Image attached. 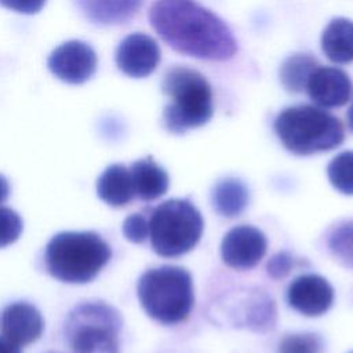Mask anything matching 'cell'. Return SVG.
Masks as SVG:
<instances>
[{
    "mask_svg": "<svg viewBox=\"0 0 353 353\" xmlns=\"http://www.w3.org/2000/svg\"><path fill=\"white\" fill-rule=\"evenodd\" d=\"M346 119H347V125H349V130L353 132V102L346 113Z\"/></svg>",
    "mask_w": 353,
    "mask_h": 353,
    "instance_id": "f1b7e54d",
    "label": "cell"
},
{
    "mask_svg": "<svg viewBox=\"0 0 353 353\" xmlns=\"http://www.w3.org/2000/svg\"><path fill=\"white\" fill-rule=\"evenodd\" d=\"M201 214L186 199H172L159 204L149 218V239L153 251L174 258L190 251L203 234Z\"/></svg>",
    "mask_w": 353,
    "mask_h": 353,
    "instance_id": "8992f818",
    "label": "cell"
},
{
    "mask_svg": "<svg viewBox=\"0 0 353 353\" xmlns=\"http://www.w3.org/2000/svg\"><path fill=\"white\" fill-rule=\"evenodd\" d=\"M160 48L154 39L145 33H132L121 40L116 50L119 69L130 77H146L159 65Z\"/></svg>",
    "mask_w": 353,
    "mask_h": 353,
    "instance_id": "8fae6325",
    "label": "cell"
},
{
    "mask_svg": "<svg viewBox=\"0 0 353 353\" xmlns=\"http://www.w3.org/2000/svg\"><path fill=\"white\" fill-rule=\"evenodd\" d=\"M321 336L313 332L291 334L279 343V353H323Z\"/></svg>",
    "mask_w": 353,
    "mask_h": 353,
    "instance_id": "7402d4cb",
    "label": "cell"
},
{
    "mask_svg": "<svg viewBox=\"0 0 353 353\" xmlns=\"http://www.w3.org/2000/svg\"><path fill=\"white\" fill-rule=\"evenodd\" d=\"M98 197L112 207L128 204L135 193L130 170L123 164L109 165L97 181Z\"/></svg>",
    "mask_w": 353,
    "mask_h": 353,
    "instance_id": "9a60e30c",
    "label": "cell"
},
{
    "mask_svg": "<svg viewBox=\"0 0 353 353\" xmlns=\"http://www.w3.org/2000/svg\"><path fill=\"white\" fill-rule=\"evenodd\" d=\"M274 131L281 143L299 156L335 149L345 139L341 120L312 105H296L281 110L274 120Z\"/></svg>",
    "mask_w": 353,
    "mask_h": 353,
    "instance_id": "3957f363",
    "label": "cell"
},
{
    "mask_svg": "<svg viewBox=\"0 0 353 353\" xmlns=\"http://www.w3.org/2000/svg\"><path fill=\"white\" fill-rule=\"evenodd\" d=\"M50 353H54V352H50Z\"/></svg>",
    "mask_w": 353,
    "mask_h": 353,
    "instance_id": "f546056e",
    "label": "cell"
},
{
    "mask_svg": "<svg viewBox=\"0 0 353 353\" xmlns=\"http://www.w3.org/2000/svg\"><path fill=\"white\" fill-rule=\"evenodd\" d=\"M110 256L109 244L95 232H61L46 245L44 263L52 277L84 284L97 277Z\"/></svg>",
    "mask_w": 353,
    "mask_h": 353,
    "instance_id": "7a4b0ae2",
    "label": "cell"
},
{
    "mask_svg": "<svg viewBox=\"0 0 353 353\" xmlns=\"http://www.w3.org/2000/svg\"><path fill=\"white\" fill-rule=\"evenodd\" d=\"M120 313L103 301L77 305L65 324V336L74 353H119Z\"/></svg>",
    "mask_w": 353,
    "mask_h": 353,
    "instance_id": "52a82bcc",
    "label": "cell"
},
{
    "mask_svg": "<svg viewBox=\"0 0 353 353\" xmlns=\"http://www.w3.org/2000/svg\"><path fill=\"white\" fill-rule=\"evenodd\" d=\"M123 233L132 243H142L149 237V219L142 214H132L124 219Z\"/></svg>",
    "mask_w": 353,
    "mask_h": 353,
    "instance_id": "cb8c5ba5",
    "label": "cell"
},
{
    "mask_svg": "<svg viewBox=\"0 0 353 353\" xmlns=\"http://www.w3.org/2000/svg\"><path fill=\"white\" fill-rule=\"evenodd\" d=\"M321 48L335 63L353 61V22L346 18L332 19L321 34Z\"/></svg>",
    "mask_w": 353,
    "mask_h": 353,
    "instance_id": "e0dca14e",
    "label": "cell"
},
{
    "mask_svg": "<svg viewBox=\"0 0 353 353\" xmlns=\"http://www.w3.org/2000/svg\"><path fill=\"white\" fill-rule=\"evenodd\" d=\"M46 1L47 0H0V4L21 14H36L44 7Z\"/></svg>",
    "mask_w": 353,
    "mask_h": 353,
    "instance_id": "484cf974",
    "label": "cell"
},
{
    "mask_svg": "<svg viewBox=\"0 0 353 353\" xmlns=\"http://www.w3.org/2000/svg\"><path fill=\"white\" fill-rule=\"evenodd\" d=\"M130 172L134 193L143 201L156 200L168 190L170 178L167 172L152 157L134 161Z\"/></svg>",
    "mask_w": 353,
    "mask_h": 353,
    "instance_id": "5bb4252c",
    "label": "cell"
},
{
    "mask_svg": "<svg viewBox=\"0 0 353 353\" xmlns=\"http://www.w3.org/2000/svg\"><path fill=\"white\" fill-rule=\"evenodd\" d=\"M266 250V236L250 225H240L230 229L221 244L223 262L237 270L251 269L258 265L265 256Z\"/></svg>",
    "mask_w": 353,
    "mask_h": 353,
    "instance_id": "9c48e42d",
    "label": "cell"
},
{
    "mask_svg": "<svg viewBox=\"0 0 353 353\" xmlns=\"http://www.w3.org/2000/svg\"><path fill=\"white\" fill-rule=\"evenodd\" d=\"M316 68H319V63L312 55L294 54L283 62L280 68V81L287 91L299 92L306 88L307 80Z\"/></svg>",
    "mask_w": 353,
    "mask_h": 353,
    "instance_id": "d6986e66",
    "label": "cell"
},
{
    "mask_svg": "<svg viewBox=\"0 0 353 353\" xmlns=\"http://www.w3.org/2000/svg\"><path fill=\"white\" fill-rule=\"evenodd\" d=\"M292 268H294V258L291 256V254L281 251L269 259L266 265V272L272 279L280 280V279H284L291 272Z\"/></svg>",
    "mask_w": 353,
    "mask_h": 353,
    "instance_id": "d4e9b609",
    "label": "cell"
},
{
    "mask_svg": "<svg viewBox=\"0 0 353 353\" xmlns=\"http://www.w3.org/2000/svg\"><path fill=\"white\" fill-rule=\"evenodd\" d=\"M163 92L170 98L163 120L168 131L183 134L204 125L212 116V91L205 77L194 69L174 66L164 74Z\"/></svg>",
    "mask_w": 353,
    "mask_h": 353,
    "instance_id": "277c9868",
    "label": "cell"
},
{
    "mask_svg": "<svg viewBox=\"0 0 353 353\" xmlns=\"http://www.w3.org/2000/svg\"><path fill=\"white\" fill-rule=\"evenodd\" d=\"M44 330L40 312L28 302H14L0 314V331L14 343L23 346L37 341Z\"/></svg>",
    "mask_w": 353,
    "mask_h": 353,
    "instance_id": "4fadbf2b",
    "label": "cell"
},
{
    "mask_svg": "<svg viewBox=\"0 0 353 353\" xmlns=\"http://www.w3.org/2000/svg\"><path fill=\"white\" fill-rule=\"evenodd\" d=\"M22 232L21 216L8 207H0V248L18 240Z\"/></svg>",
    "mask_w": 353,
    "mask_h": 353,
    "instance_id": "603a6c76",
    "label": "cell"
},
{
    "mask_svg": "<svg viewBox=\"0 0 353 353\" xmlns=\"http://www.w3.org/2000/svg\"><path fill=\"white\" fill-rule=\"evenodd\" d=\"M250 201L248 189L236 178L219 181L212 190V204L222 216L233 218L240 215Z\"/></svg>",
    "mask_w": 353,
    "mask_h": 353,
    "instance_id": "ac0fdd59",
    "label": "cell"
},
{
    "mask_svg": "<svg viewBox=\"0 0 353 353\" xmlns=\"http://www.w3.org/2000/svg\"><path fill=\"white\" fill-rule=\"evenodd\" d=\"M350 353H353V352H350Z\"/></svg>",
    "mask_w": 353,
    "mask_h": 353,
    "instance_id": "4dcf8cb0",
    "label": "cell"
},
{
    "mask_svg": "<svg viewBox=\"0 0 353 353\" xmlns=\"http://www.w3.org/2000/svg\"><path fill=\"white\" fill-rule=\"evenodd\" d=\"M8 194H10V183L6 179V176L0 174V204L8 199Z\"/></svg>",
    "mask_w": 353,
    "mask_h": 353,
    "instance_id": "83f0119b",
    "label": "cell"
},
{
    "mask_svg": "<svg viewBox=\"0 0 353 353\" xmlns=\"http://www.w3.org/2000/svg\"><path fill=\"white\" fill-rule=\"evenodd\" d=\"M149 21L175 51L199 59L225 61L237 44L226 23L193 0H156Z\"/></svg>",
    "mask_w": 353,
    "mask_h": 353,
    "instance_id": "6da1fadb",
    "label": "cell"
},
{
    "mask_svg": "<svg viewBox=\"0 0 353 353\" xmlns=\"http://www.w3.org/2000/svg\"><path fill=\"white\" fill-rule=\"evenodd\" d=\"M287 301L305 316H321L334 302V288L319 274H302L288 285Z\"/></svg>",
    "mask_w": 353,
    "mask_h": 353,
    "instance_id": "30bf717a",
    "label": "cell"
},
{
    "mask_svg": "<svg viewBox=\"0 0 353 353\" xmlns=\"http://www.w3.org/2000/svg\"><path fill=\"white\" fill-rule=\"evenodd\" d=\"M327 175L336 190L353 196V150L336 154L327 167Z\"/></svg>",
    "mask_w": 353,
    "mask_h": 353,
    "instance_id": "ffe728a7",
    "label": "cell"
},
{
    "mask_svg": "<svg viewBox=\"0 0 353 353\" xmlns=\"http://www.w3.org/2000/svg\"><path fill=\"white\" fill-rule=\"evenodd\" d=\"M306 90L314 103L323 108H339L350 98L352 81L338 68L319 66L310 74Z\"/></svg>",
    "mask_w": 353,
    "mask_h": 353,
    "instance_id": "7c38bea8",
    "label": "cell"
},
{
    "mask_svg": "<svg viewBox=\"0 0 353 353\" xmlns=\"http://www.w3.org/2000/svg\"><path fill=\"white\" fill-rule=\"evenodd\" d=\"M47 65L59 80L69 84H81L95 73L97 54L87 43L70 40L51 52Z\"/></svg>",
    "mask_w": 353,
    "mask_h": 353,
    "instance_id": "ba28073f",
    "label": "cell"
},
{
    "mask_svg": "<svg viewBox=\"0 0 353 353\" xmlns=\"http://www.w3.org/2000/svg\"><path fill=\"white\" fill-rule=\"evenodd\" d=\"M331 254L347 268H353V221L342 222L328 236Z\"/></svg>",
    "mask_w": 353,
    "mask_h": 353,
    "instance_id": "44dd1931",
    "label": "cell"
},
{
    "mask_svg": "<svg viewBox=\"0 0 353 353\" xmlns=\"http://www.w3.org/2000/svg\"><path fill=\"white\" fill-rule=\"evenodd\" d=\"M137 292L143 310L167 325L186 320L194 303L192 276L179 266L146 270L138 280Z\"/></svg>",
    "mask_w": 353,
    "mask_h": 353,
    "instance_id": "5b68a950",
    "label": "cell"
},
{
    "mask_svg": "<svg viewBox=\"0 0 353 353\" xmlns=\"http://www.w3.org/2000/svg\"><path fill=\"white\" fill-rule=\"evenodd\" d=\"M88 19L101 25H119L132 18L142 0H77Z\"/></svg>",
    "mask_w": 353,
    "mask_h": 353,
    "instance_id": "2e32d148",
    "label": "cell"
},
{
    "mask_svg": "<svg viewBox=\"0 0 353 353\" xmlns=\"http://www.w3.org/2000/svg\"><path fill=\"white\" fill-rule=\"evenodd\" d=\"M0 353H22L21 346L0 334Z\"/></svg>",
    "mask_w": 353,
    "mask_h": 353,
    "instance_id": "4316f807",
    "label": "cell"
}]
</instances>
